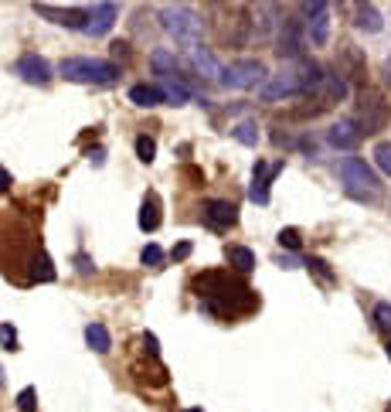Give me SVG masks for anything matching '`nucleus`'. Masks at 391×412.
Returning a JSON list of instances; mask_svg holds the SVG:
<instances>
[{
	"instance_id": "6",
	"label": "nucleus",
	"mask_w": 391,
	"mask_h": 412,
	"mask_svg": "<svg viewBox=\"0 0 391 412\" xmlns=\"http://www.w3.org/2000/svg\"><path fill=\"white\" fill-rule=\"evenodd\" d=\"M266 65L259 62V58H242V62H235L228 69H221V79L218 82L225 85V89H255V85L266 82Z\"/></svg>"
},
{
	"instance_id": "38",
	"label": "nucleus",
	"mask_w": 391,
	"mask_h": 412,
	"mask_svg": "<svg viewBox=\"0 0 391 412\" xmlns=\"http://www.w3.org/2000/svg\"><path fill=\"white\" fill-rule=\"evenodd\" d=\"M89 164L102 167V164H106V150H102V147H96V150H89Z\"/></svg>"
},
{
	"instance_id": "2",
	"label": "nucleus",
	"mask_w": 391,
	"mask_h": 412,
	"mask_svg": "<svg viewBox=\"0 0 391 412\" xmlns=\"http://www.w3.org/2000/svg\"><path fill=\"white\" fill-rule=\"evenodd\" d=\"M337 174H340L344 191H347L351 198H357V201H378V195H381V177L364 164L361 157H344V161L337 164Z\"/></svg>"
},
{
	"instance_id": "37",
	"label": "nucleus",
	"mask_w": 391,
	"mask_h": 412,
	"mask_svg": "<svg viewBox=\"0 0 391 412\" xmlns=\"http://www.w3.org/2000/svg\"><path fill=\"white\" fill-rule=\"evenodd\" d=\"M109 55H113V58H126V55H129V44H126V42H113V44H109Z\"/></svg>"
},
{
	"instance_id": "21",
	"label": "nucleus",
	"mask_w": 391,
	"mask_h": 412,
	"mask_svg": "<svg viewBox=\"0 0 391 412\" xmlns=\"http://www.w3.org/2000/svg\"><path fill=\"white\" fill-rule=\"evenodd\" d=\"M140 229L143 232H156L160 229V195L156 191H147V198L140 205Z\"/></svg>"
},
{
	"instance_id": "36",
	"label": "nucleus",
	"mask_w": 391,
	"mask_h": 412,
	"mask_svg": "<svg viewBox=\"0 0 391 412\" xmlns=\"http://www.w3.org/2000/svg\"><path fill=\"white\" fill-rule=\"evenodd\" d=\"M188 256H191V242H177V246L170 249V259H177V262L188 259Z\"/></svg>"
},
{
	"instance_id": "28",
	"label": "nucleus",
	"mask_w": 391,
	"mask_h": 412,
	"mask_svg": "<svg viewBox=\"0 0 391 412\" xmlns=\"http://www.w3.org/2000/svg\"><path fill=\"white\" fill-rule=\"evenodd\" d=\"M303 266H307L310 273H316V276H320L323 283H337V276L330 273V266H327L323 259H316V256H310V259H303Z\"/></svg>"
},
{
	"instance_id": "25",
	"label": "nucleus",
	"mask_w": 391,
	"mask_h": 412,
	"mask_svg": "<svg viewBox=\"0 0 391 412\" xmlns=\"http://www.w3.org/2000/svg\"><path fill=\"white\" fill-rule=\"evenodd\" d=\"M163 89V99L170 102V106H184V102H191V89L181 82V79H167V85H160Z\"/></svg>"
},
{
	"instance_id": "35",
	"label": "nucleus",
	"mask_w": 391,
	"mask_h": 412,
	"mask_svg": "<svg viewBox=\"0 0 391 412\" xmlns=\"http://www.w3.org/2000/svg\"><path fill=\"white\" fill-rule=\"evenodd\" d=\"M275 266H282V269H300L303 259H296L293 252H279V256H275Z\"/></svg>"
},
{
	"instance_id": "40",
	"label": "nucleus",
	"mask_w": 391,
	"mask_h": 412,
	"mask_svg": "<svg viewBox=\"0 0 391 412\" xmlns=\"http://www.w3.org/2000/svg\"><path fill=\"white\" fill-rule=\"evenodd\" d=\"M3 191H10V170L7 167H0V195Z\"/></svg>"
},
{
	"instance_id": "22",
	"label": "nucleus",
	"mask_w": 391,
	"mask_h": 412,
	"mask_svg": "<svg viewBox=\"0 0 391 412\" xmlns=\"http://www.w3.org/2000/svg\"><path fill=\"white\" fill-rule=\"evenodd\" d=\"M225 256H228V266H232L235 273H252L255 269V252L252 249H245V246H228L225 249Z\"/></svg>"
},
{
	"instance_id": "39",
	"label": "nucleus",
	"mask_w": 391,
	"mask_h": 412,
	"mask_svg": "<svg viewBox=\"0 0 391 412\" xmlns=\"http://www.w3.org/2000/svg\"><path fill=\"white\" fill-rule=\"evenodd\" d=\"M143 344H147V351H150V358H156V355H160V348H156V337H154V334H150V330L143 334Z\"/></svg>"
},
{
	"instance_id": "27",
	"label": "nucleus",
	"mask_w": 391,
	"mask_h": 412,
	"mask_svg": "<svg viewBox=\"0 0 391 412\" xmlns=\"http://www.w3.org/2000/svg\"><path fill=\"white\" fill-rule=\"evenodd\" d=\"M136 157H140L143 164H154V157H156V140L154 136H147V133L136 136Z\"/></svg>"
},
{
	"instance_id": "19",
	"label": "nucleus",
	"mask_w": 391,
	"mask_h": 412,
	"mask_svg": "<svg viewBox=\"0 0 391 412\" xmlns=\"http://www.w3.org/2000/svg\"><path fill=\"white\" fill-rule=\"evenodd\" d=\"M307 35H310V42L316 48H323V44L330 42V7L320 10V14H313V17H307Z\"/></svg>"
},
{
	"instance_id": "24",
	"label": "nucleus",
	"mask_w": 391,
	"mask_h": 412,
	"mask_svg": "<svg viewBox=\"0 0 391 412\" xmlns=\"http://www.w3.org/2000/svg\"><path fill=\"white\" fill-rule=\"evenodd\" d=\"M31 280H38V283H51L55 280V266H51L48 252H35L31 256Z\"/></svg>"
},
{
	"instance_id": "16",
	"label": "nucleus",
	"mask_w": 391,
	"mask_h": 412,
	"mask_svg": "<svg viewBox=\"0 0 391 412\" xmlns=\"http://www.w3.org/2000/svg\"><path fill=\"white\" fill-rule=\"evenodd\" d=\"M340 79L344 75H351V79H364L367 75V65H364V55H361V48H354V44H344L340 48V72H337Z\"/></svg>"
},
{
	"instance_id": "18",
	"label": "nucleus",
	"mask_w": 391,
	"mask_h": 412,
	"mask_svg": "<svg viewBox=\"0 0 391 412\" xmlns=\"http://www.w3.org/2000/svg\"><path fill=\"white\" fill-rule=\"evenodd\" d=\"M129 102H133V106H143V109H154V106L167 102V99H163V89H160V85L140 82L129 89Z\"/></svg>"
},
{
	"instance_id": "10",
	"label": "nucleus",
	"mask_w": 391,
	"mask_h": 412,
	"mask_svg": "<svg viewBox=\"0 0 391 412\" xmlns=\"http://www.w3.org/2000/svg\"><path fill=\"white\" fill-rule=\"evenodd\" d=\"M279 174H282V161H275L273 167L266 161H255V167H252V188H248V198L255 205H269V184Z\"/></svg>"
},
{
	"instance_id": "4",
	"label": "nucleus",
	"mask_w": 391,
	"mask_h": 412,
	"mask_svg": "<svg viewBox=\"0 0 391 412\" xmlns=\"http://www.w3.org/2000/svg\"><path fill=\"white\" fill-rule=\"evenodd\" d=\"M160 24H163L167 35H174V42H181L184 48L201 44V21H197V14L188 3H174V7L167 3V7H160Z\"/></svg>"
},
{
	"instance_id": "12",
	"label": "nucleus",
	"mask_w": 391,
	"mask_h": 412,
	"mask_svg": "<svg viewBox=\"0 0 391 412\" xmlns=\"http://www.w3.org/2000/svg\"><path fill=\"white\" fill-rule=\"evenodd\" d=\"M14 75H21L28 85H48L51 82V65L41 55H21L14 65Z\"/></svg>"
},
{
	"instance_id": "9",
	"label": "nucleus",
	"mask_w": 391,
	"mask_h": 412,
	"mask_svg": "<svg viewBox=\"0 0 391 412\" xmlns=\"http://www.w3.org/2000/svg\"><path fill=\"white\" fill-rule=\"evenodd\" d=\"M201 218H204L208 229L228 232L235 222H238V208L232 201H225V198H211V201H204V208H201Z\"/></svg>"
},
{
	"instance_id": "3",
	"label": "nucleus",
	"mask_w": 391,
	"mask_h": 412,
	"mask_svg": "<svg viewBox=\"0 0 391 412\" xmlns=\"http://www.w3.org/2000/svg\"><path fill=\"white\" fill-rule=\"evenodd\" d=\"M62 75L69 82L78 85H113L119 79V65L106 58H65L62 62Z\"/></svg>"
},
{
	"instance_id": "31",
	"label": "nucleus",
	"mask_w": 391,
	"mask_h": 412,
	"mask_svg": "<svg viewBox=\"0 0 391 412\" xmlns=\"http://www.w3.org/2000/svg\"><path fill=\"white\" fill-rule=\"evenodd\" d=\"M300 242H303V239H300V229H282V232H279V246H282V249L296 252Z\"/></svg>"
},
{
	"instance_id": "14",
	"label": "nucleus",
	"mask_w": 391,
	"mask_h": 412,
	"mask_svg": "<svg viewBox=\"0 0 391 412\" xmlns=\"http://www.w3.org/2000/svg\"><path fill=\"white\" fill-rule=\"evenodd\" d=\"M116 14L119 7L116 3H96V7H89V21H85V35H92V38H99V35H106L113 24H116Z\"/></svg>"
},
{
	"instance_id": "29",
	"label": "nucleus",
	"mask_w": 391,
	"mask_h": 412,
	"mask_svg": "<svg viewBox=\"0 0 391 412\" xmlns=\"http://www.w3.org/2000/svg\"><path fill=\"white\" fill-rule=\"evenodd\" d=\"M17 409L21 412H38V388H35V385H28V388L17 392Z\"/></svg>"
},
{
	"instance_id": "17",
	"label": "nucleus",
	"mask_w": 391,
	"mask_h": 412,
	"mask_svg": "<svg viewBox=\"0 0 391 412\" xmlns=\"http://www.w3.org/2000/svg\"><path fill=\"white\" fill-rule=\"evenodd\" d=\"M354 24L361 28V31H367V35H378L381 31V10L374 7V3H357L354 7Z\"/></svg>"
},
{
	"instance_id": "20",
	"label": "nucleus",
	"mask_w": 391,
	"mask_h": 412,
	"mask_svg": "<svg viewBox=\"0 0 391 412\" xmlns=\"http://www.w3.org/2000/svg\"><path fill=\"white\" fill-rule=\"evenodd\" d=\"M150 69H154L160 79H174L177 75V55L170 48H154L150 51Z\"/></svg>"
},
{
	"instance_id": "7",
	"label": "nucleus",
	"mask_w": 391,
	"mask_h": 412,
	"mask_svg": "<svg viewBox=\"0 0 391 412\" xmlns=\"http://www.w3.org/2000/svg\"><path fill=\"white\" fill-rule=\"evenodd\" d=\"M293 96H303V85L293 65H286L279 75H273L269 82L262 85V102H282V99H293Z\"/></svg>"
},
{
	"instance_id": "1",
	"label": "nucleus",
	"mask_w": 391,
	"mask_h": 412,
	"mask_svg": "<svg viewBox=\"0 0 391 412\" xmlns=\"http://www.w3.org/2000/svg\"><path fill=\"white\" fill-rule=\"evenodd\" d=\"M194 289L201 296V310L215 317H238L259 303V296L232 273H204L194 280Z\"/></svg>"
},
{
	"instance_id": "44",
	"label": "nucleus",
	"mask_w": 391,
	"mask_h": 412,
	"mask_svg": "<svg viewBox=\"0 0 391 412\" xmlns=\"http://www.w3.org/2000/svg\"><path fill=\"white\" fill-rule=\"evenodd\" d=\"M184 412H204V409H184Z\"/></svg>"
},
{
	"instance_id": "41",
	"label": "nucleus",
	"mask_w": 391,
	"mask_h": 412,
	"mask_svg": "<svg viewBox=\"0 0 391 412\" xmlns=\"http://www.w3.org/2000/svg\"><path fill=\"white\" fill-rule=\"evenodd\" d=\"M381 79H385V85H391V55L381 62Z\"/></svg>"
},
{
	"instance_id": "42",
	"label": "nucleus",
	"mask_w": 391,
	"mask_h": 412,
	"mask_svg": "<svg viewBox=\"0 0 391 412\" xmlns=\"http://www.w3.org/2000/svg\"><path fill=\"white\" fill-rule=\"evenodd\" d=\"M75 262H78V269H82V273H92V269H96V266H92V262H89L85 256H78Z\"/></svg>"
},
{
	"instance_id": "11",
	"label": "nucleus",
	"mask_w": 391,
	"mask_h": 412,
	"mask_svg": "<svg viewBox=\"0 0 391 412\" xmlns=\"http://www.w3.org/2000/svg\"><path fill=\"white\" fill-rule=\"evenodd\" d=\"M35 14H38V17H48L51 24H62V28H75V31H85V21H89V7L62 10V7H51V3H35Z\"/></svg>"
},
{
	"instance_id": "15",
	"label": "nucleus",
	"mask_w": 391,
	"mask_h": 412,
	"mask_svg": "<svg viewBox=\"0 0 391 412\" xmlns=\"http://www.w3.org/2000/svg\"><path fill=\"white\" fill-rule=\"evenodd\" d=\"M188 58H191V65H194V72L201 79H221V62L215 58L211 48L194 44V48H188Z\"/></svg>"
},
{
	"instance_id": "34",
	"label": "nucleus",
	"mask_w": 391,
	"mask_h": 412,
	"mask_svg": "<svg viewBox=\"0 0 391 412\" xmlns=\"http://www.w3.org/2000/svg\"><path fill=\"white\" fill-rule=\"evenodd\" d=\"M0 348H7V351L17 348V330L10 328V324H0Z\"/></svg>"
},
{
	"instance_id": "23",
	"label": "nucleus",
	"mask_w": 391,
	"mask_h": 412,
	"mask_svg": "<svg viewBox=\"0 0 391 412\" xmlns=\"http://www.w3.org/2000/svg\"><path fill=\"white\" fill-rule=\"evenodd\" d=\"M85 344H89L92 351L106 355V351L113 348V337H109V330H106V324H89V328H85Z\"/></svg>"
},
{
	"instance_id": "32",
	"label": "nucleus",
	"mask_w": 391,
	"mask_h": 412,
	"mask_svg": "<svg viewBox=\"0 0 391 412\" xmlns=\"http://www.w3.org/2000/svg\"><path fill=\"white\" fill-rule=\"evenodd\" d=\"M140 259H143V266H160V262H163V249L150 242V246H143Z\"/></svg>"
},
{
	"instance_id": "33",
	"label": "nucleus",
	"mask_w": 391,
	"mask_h": 412,
	"mask_svg": "<svg viewBox=\"0 0 391 412\" xmlns=\"http://www.w3.org/2000/svg\"><path fill=\"white\" fill-rule=\"evenodd\" d=\"M374 324L381 330H391V303H378L374 307Z\"/></svg>"
},
{
	"instance_id": "26",
	"label": "nucleus",
	"mask_w": 391,
	"mask_h": 412,
	"mask_svg": "<svg viewBox=\"0 0 391 412\" xmlns=\"http://www.w3.org/2000/svg\"><path fill=\"white\" fill-rule=\"evenodd\" d=\"M232 136L242 147H255V143H259V126H255V120H242V123L232 129Z\"/></svg>"
},
{
	"instance_id": "5",
	"label": "nucleus",
	"mask_w": 391,
	"mask_h": 412,
	"mask_svg": "<svg viewBox=\"0 0 391 412\" xmlns=\"http://www.w3.org/2000/svg\"><path fill=\"white\" fill-rule=\"evenodd\" d=\"M351 120L357 123L361 136H371V133L385 129V123H388V102H385V96L378 89H361L357 92V116H351Z\"/></svg>"
},
{
	"instance_id": "30",
	"label": "nucleus",
	"mask_w": 391,
	"mask_h": 412,
	"mask_svg": "<svg viewBox=\"0 0 391 412\" xmlns=\"http://www.w3.org/2000/svg\"><path fill=\"white\" fill-rule=\"evenodd\" d=\"M374 164L391 177V140H381V143L374 147Z\"/></svg>"
},
{
	"instance_id": "13",
	"label": "nucleus",
	"mask_w": 391,
	"mask_h": 412,
	"mask_svg": "<svg viewBox=\"0 0 391 412\" xmlns=\"http://www.w3.org/2000/svg\"><path fill=\"white\" fill-rule=\"evenodd\" d=\"M327 143L337 147V150H354L361 143V129H357V123H354L351 116H344V120H337V123L327 129Z\"/></svg>"
},
{
	"instance_id": "43",
	"label": "nucleus",
	"mask_w": 391,
	"mask_h": 412,
	"mask_svg": "<svg viewBox=\"0 0 391 412\" xmlns=\"http://www.w3.org/2000/svg\"><path fill=\"white\" fill-rule=\"evenodd\" d=\"M385 351H388V358H391V341H388V348H385Z\"/></svg>"
},
{
	"instance_id": "8",
	"label": "nucleus",
	"mask_w": 391,
	"mask_h": 412,
	"mask_svg": "<svg viewBox=\"0 0 391 412\" xmlns=\"http://www.w3.org/2000/svg\"><path fill=\"white\" fill-rule=\"evenodd\" d=\"M275 55L286 58V62H296L303 58V24L296 17H286L282 28H279V42H275Z\"/></svg>"
}]
</instances>
